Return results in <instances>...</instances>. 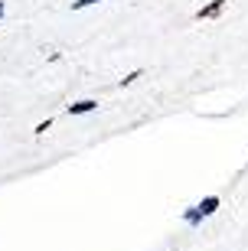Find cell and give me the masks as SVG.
I'll use <instances>...</instances> for the list:
<instances>
[{"label": "cell", "instance_id": "8992f818", "mask_svg": "<svg viewBox=\"0 0 248 251\" xmlns=\"http://www.w3.org/2000/svg\"><path fill=\"white\" fill-rule=\"evenodd\" d=\"M49 124H53V121H49V118H46V121H43V124H36V134H46V130H49Z\"/></svg>", "mask_w": 248, "mask_h": 251}, {"label": "cell", "instance_id": "277c9868", "mask_svg": "<svg viewBox=\"0 0 248 251\" xmlns=\"http://www.w3.org/2000/svg\"><path fill=\"white\" fill-rule=\"evenodd\" d=\"M92 3H98V0H72V10H82V7H92Z\"/></svg>", "mask_w": 248, "mask_h": 251}, {"label": "cell", "instance_id": "5b68a950", "mask_svg": "<svg viewBox=\"0 0 248 251\" xmlns=\"http://www.w3.org/2000/svg\"><path fill=\"white\" fill-rule=\"evenodd\" d=\"M134 78H140V69H138V72H131V75H124V78H121V85H131Z\"/></svg>", "mask_w": 248, "mask_h": 251}, {"label": "cell", "instance_id": "3957f363", "mask_svg": "<svg viewBox=\"0 0 248 251\" xmlns=\"http://www.w3.org/2000/svg\"><path fill=\"white\" fill-rule=\"evenodd\" d=\"M95 108H98V101H92V98H82V101L69 104V114H88V111H95Z\"/></svg>", "mask_w": 248, "mask_h": 251}, {"label": "cell", "instance_id": "52a82bcc", "mask_svg": "<svg viewBox=\"0 0 248 251\" xmlns=\"http://www.w3.org/2000/svg\"><path fill=\"white\" fill-rule=\"evenodd\" d=\"M3 10H7V7H3V0H0V17H3Z\"/></svg>", "mask_w": 248, "mask_h": 251}, {"label": "cell", "instance_id": "7a4b0ae2", "mask_svg": "<svg viewBox=\"0 0 248 251\" xmlns=\"http://www.w3.org/2000/svg\"><path fill=\"white\" fill-rule=\"evenodd\" d=\"M225 3H229V0H209L206 7L196 10V17H199V20H216V17L222 13V10H225Z\"/></svg>", "mask_w": 248, "mask_h": 251}, {"label": "cell", "instance_id": "6da1fadb", "mask_svg": "<svg viewBox=\"0 0 248 251\" xmlns=\"http://www.w3.org/2000/svg\"><path fill=\"white\" fill-rule=\"evenodd\" d=\"M216 209H219V196H206V199H202L199 205H193V209H190L183 219H186L190 225H199L202 219H206V215H212Z\"/></svg>", "mask_w": 248, "mask_h": 251}]
</instances>
